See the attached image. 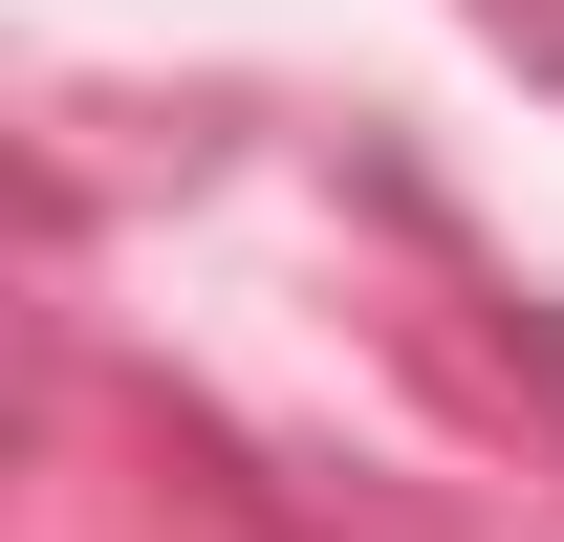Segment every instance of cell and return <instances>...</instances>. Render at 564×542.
Instances as JSON below:
<instances>
[{
  "label": "cell",
  "mask_w": 564,
  "mask_h": 542,
  "mask_svg": "<svg viewBox=\"0 0 564 542\" xmlns=\"http://www.w3.org/2000/svg\"><path fill=\"white\" fill-rule=\"evenodd\" d=\"M543 369H564V326H543Z\"/></svg>",
  "instance_id": "6da1fadb"
}]
</instances>
